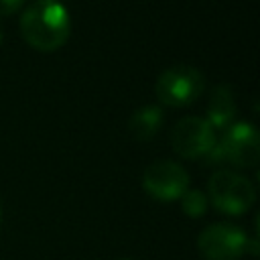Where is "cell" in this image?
Wrapping results in <instances>:
<instances>
[{"label":"cell","mask_w":260,"mask_h":260,"mask_svg":"<svg viewBox=\"0 0 260 260\" xmlns=\"http://www.w3.org/2000/svg\"><path fill=\"white\" fill-rule=\"evenodd\" d=\"M71 30L67 8L59 0H35L20 16V32L24 41L39 51L59 49Z\"/></svg>","instance_id":"1"},{"label":"cell","mask_w":260,"mask_h":260,"mask_svg":"<svg viewBox=\"0 0 260 260\" xmlns=\"http://www.w3.org/2000/svg\"><path fill=\"white\" fill-rule=\"evenodd\" d=\"M207 193L213 207L230 215L248 211L256 201L252 181L234 171H215L207 181Z\"/></svg>","instance_id":"2"},{"label":"cell","mask_w":260,"mask_h":260,"mask_svg":"<svg viewBox=\"0 0 260 260\" xmlns=\"http://www.w3.org/2000/svg\"><path fill=\"white\" fill-rule=\"evenodd\" d=\"M205 87V77L197 67L191 65H173L165 69L156 79V98L171 106V108H183L193 104Z\"/></svg>","instance_id":"3"},{"label":"cell","mask_w":260,"mask_h":260,"mask_svg":"<svg viewBox=\"0 0 260 260\" xmlns=\"http://www.w3.org/2000/svg\"><path fill=\"white\" fill-rule=\"evenodd\" d=\"M250 238L236 223H211L199 238L197 248L205 260H238L248 252Z\"/></svg>","instance_id":"4"},{"label":"cell","mask_w":260,"mask_h":260,"mask_svg":"<svg viewBox=\"0 0 260 260\" xmlns=\"http://www.w3.org/2000/svg\"><path fill=\"white\" fill-rule=\"evenodd\" d=\"M142 187L154 199L175 201L189 189V175L175 160H154L144 169Z\"/></svg>","instance_id":"5"},{"label":"cell","mask_w":260,"mask_h":260,"mask_svg":"<svg viewBox=\"0 0 260 260\" xmlns=\"http://www.w3.org/2000/svg\"><path fill=\"white\" fill-rule=\"evenodd\" d=\"M215 140V128L201 116H187L179 120L171 132L173 150L185 158L205 156Z\"/></svg>","instance_id":"6"},{"label":"cell","mask_w":260,"mask_h":260,"mask_svg":"<svg viewBox=\"0 0 260 260\" xmlns=\"http://www.w3.org/2000/svg\"><path fill=\"white\" fill-rule=\"evenodd\" d=\"M225 160L238 167H254L260 158V136L254 124L236 122L230 124L219 140Z\"/></svg>","instance_id":"7"},{"label":"cell","mask_w":260,"mask_h":260,"mask_svg":"<svg viewBox=\"0 0 260 260\" xmlns=\"http://www.w3.org/2000/svg\"><path fill=\"white\" fill-rule=\"evenodd\" d=\"M236 116V100L230 85L219 83L213 87L207 102V122L213 128H228Z\"/></svg>","instance_id":"8"},{"label":"cell","mask_w":260,"mask_h":260,"mask_svg":"<svg viewBox=\"0 0 260 260\" xmlns=\"http://www.w3.org/2000/svg\"><path fill=\"white\" fill-rule=\"evenodd\" d=\"M162 120V110L158 106H142L130 116L128 126L138 140H148L158 132Z\"/></svg>","instance_id":"9"},{"label":"cell","mask_w":260,"mask_h":260,"mask_svg":"<svg viewBox=\"0 0 260 260\" xmlns=\"http://www.w3.org/2000/svg\"><path fill=\"white\" fill-rule=\"evenodd\" d=\"M181 207L189 217H201L207 209V197L199 189H187L181 197Z\"/></svg>","instance_id":"10"},{"label":"cell","mask_w":260,"mask_h":260,"mask_svg":"<svg viewBox=\"0 0 260 260\" xmlns=\"http://www.w3.org/2000/svg\"><path fill=\"white\" fill-rule=\"evenodd\" d=\"M24 0H0V16H8L22 6Z\"/></svg>","instance_id":"11"},{"label":"cell","mask_w":260,"mask_h":260,"mask_svg":"<svg viewBox=\"0 0 260 260\" xmlns=\"http://www.w3.org/2000/svg\"><path fill=\"white\" fill-rule=\"evenodd\" d=\"M0 223H2V205H0Z\"/></svg>","instance_id":"12"},{"label":"cell","mask_w":260,"mask_h":260,"mask_svg":"<svg viewBox=\"0 0 260 260\" xmlns=\"http://www.w3.org/2000/svg\"><path fill=\"white\" fill-rule=\"evenodd\" d=\"M0 45H2V30H0Z\"/></svg>","instance_id":"13"},{"label":"cell","mask_w":260,"mask_h":260,"mask_svg":"<svg viewBox=\"0 0 260 260\" xmlns=\"http://www.w3.org/2000/svg\"><path fill=\"white\" fill-rule=\"evenodd\" d=\"M120 260H130V258H120Z\"/></svg>","instance_id":"14"}]
</instances>
